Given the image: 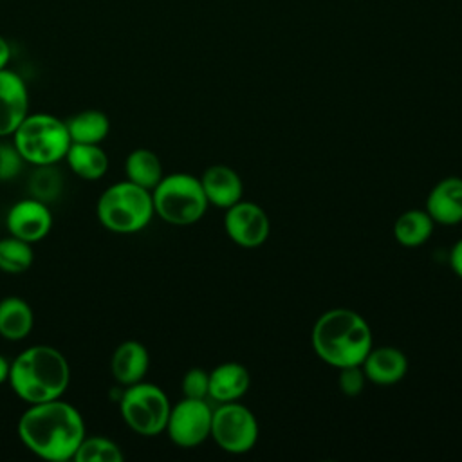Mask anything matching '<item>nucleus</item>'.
<instances>
[{"label":"nucleus","instance_id":"2","mask_svg":"<svg viewBox=\"0 0 462 462\" xmlns=\"http://www.w3.org/2000/svg\"><path fill=\"white\" fill-rule=\"evenodd\" d=\"M310 339L318 357L336 368L361 365L374 346L370 325L352 309L323 312L312 327Z\"/></svg>","mask_w":462,"mask_h":462},{"label":"nucleus","instance_id":"15","mask_svg":"<svg viewBox=\"0 0 462 462\" xmlns=\"http://www.w3.org/2000/svg\"><path fill=\"white\" fill-rule=\"evenodd\" d=\"M366 381L381 386L399 383L408 372L406 356L395 346H377L370 348L361 363Z\"/></svg>","mask_w":462,"mask_h":462},{"label":"nucleus","instance_id":"20","mask_svg":"<svg viewBox=\"0 0 462 462\" xmlns=\"http://www.w3.org/2000/svg\"><path fill=\"white\" fill-rule=\"evenodd\" d=\"M125 175H126V180L141 188H146L150 191L164 177L159 155L148 148H135L126 155Z\"/></svg>","mask_w":462,"mask_h":462},{"label":"nucleus","instance_id":"23","mask_svg":"<svg viewBox=\"0 0 462 462\" xmlns=\"http://www.w3.org/2000/svg\"><path fill=\"white\" fill-rule=\"evenodd\" d=\"M34 260V253L29 242L16 236L0 238V271L7 274L25 273Z\"/></svg>","mask_w":462,"mask_h":462},{"label":"nucleus","instance_id":"7","mask_svg":"<svg viewBox=\"0 0 462 462\" xmlns=\"http://www.w3.org/2000/svg\"><path fill=\"white\" fill-rule=\"evenodd\" d=\"M170 399L153 383H134L126 386L119 399V411L125 424L143 437H155L166 430L170 417Z\"/></svg>","mask_w":462,"mask_h":462},{"label":"nucleus","instance_id":"6","mask_svg":"<svg viewBox=\"0 0 462 462\" xmlns=\"http://www.w3.org/2000/svg\"><path fill=\"white\" fill-rule=\"evenodd\" d=\"M152 200L155 215L173 226L199 222L209 206L200 179L184 171L164 175L152 189Z\"/></svg>","mask_w":462,"mask_h":462},{"label":"nucleus","instance_id":"21","mask_svg":"<svg viewBox=\"0 0 462 462\" xmlns=\"http://www.w3.org/2000/svg\"><path fill=\"white\" fill-rule=\"evenodd\" d=\"M72 143L99 144L110 132V119L101 110H81L65 121Z\"/></svg>","mask_w":462,"mask_h":462},{"label":"nucleus","instance_id":"12","mask_svg":"<svg viewBox=\"0 0 462 462\" xmlns=\"http://www.w3.org/2000/svg\"><path fill=\"white\" fill-rule=\"evenodd\" d=\"M29 114V90L20 74L0 70V137L13 135Z\"/></svg>","mask_w":462,"mask_h":462},{"label":"nucleus","instance_id":"5","mask_svg":"<svg viewBox=\"0 0 462 462\" xmlns=\"http://www.w3.org/2000/svg\"><path fill=\"white\" fill-rule=\"evenodd\" d=\"M96 215L103 227L119 235L144 229L155 215L152 191L130 180L108 186L97 199Z\"/></svg>","mask_w":462,"mask_h":462},{"label":"nucleus","instance_id":"14","mask_svg":"<svg viewBox=\"0 0 462 462\" xmlns=\"http://www.w3.org/2000/svg\"><path fill=\"white\" fill-rule=\"evenodd\" d=\"M200 184L204 189V195L208 199V204L227 209L238 200H242L244 195V184L240 175L224 164H213L204 170L200 177Z\"/></svg>","mask_w":462,"mask_h":462},{"label":"nucleus","instance_id":"9","mask_svg":"<svg viewBox=\"0 0 462 462\" xmlns=\"http://www.w3.org/2000/svg\"><path fill=\"white\" fill-rule=\"evenodd\" d=\"M213 408L206 399L184 397L171 406L166 433L179 448H197L211 435Z\"/></svg>","mask_w":462,"mask_h":462},{"label":"nucleus","instance_id":"28","mask_svg":"<svg viewBox=\"0 0 462 462\" xmlns=\"http://www.w3.org/2000/svg\"><path fill=\"white\" fill-rule=\"evenodd\" d=\"M22 157L18 155L14 144L0 143V180L13 179L22 170Z\"/></svg>","mask_w":462,"mask_h":462},{"label":"nucleus","instance_id":"25","mask_svg":"<svg viewBox=\"0 0 462 462\" xmlns=\"http://www.w3.org/2000/svg\"><path fill=\"white\" fill-rule=\"evenodd\" d=\"M29 189L34 199L49 204L52 202L61 189V175L54 166H36L29 179Z\"/></svg>","mask_w":462,"mask_h":462},{"label":"nucleus","instance_id":"11","mask_svg":"<svg viewBox=\"0 0 462 462\" xmlns=\"http://www.w3.org/2000/svg\"><path fill=\"white\" fill-rule=\"evenodd\" d=\"M5 227L11 236L34 244L49 235L52 227V213L45 202L34 197L22 199L7 211Z\"/></svg>","mask_w":462,"mask_h":462},{"label":"nucleus","instance_id":"10","mask_svg":"<svg viewBox=\"0 0 462 462\" xmlns=\"http://www.w3.org/2000/svg\"><path fill=\"white\" fill-rule=\"evenodd\" d=\"M224 229L236 245L254 249L269 238L271 222L267 213L258 204L238 200L226 209Z\"/></svg>","mask_w":462,"mask_h":462},{"label":"nucleus","instance_id":"19","mask_svg":"<svg viewBox=\"0 0 462 462\" xmlns=\"http://www.w3.org/2000/svg\"><path fill=\"white\" fill-rule=\"evenodd\" d=\"M65 161L72 173L85 180H97L108 170V155L99 144L70 143Z\"/></svg>","mask_w":462,"mask_h":462},{"label":"nucleus","instance_id":"18","mask_svg":"<svg viewBox=\"0 0 462 462\" xmlns=\"http://www.w3.org/2000/svg\"><path fill=\"white\" fill-rule=\"evenodd\" d=\"M34 325L31 305L18 296L0 300V336L7 341L25 339Z\"/></svg>","mask_w":462,"mask_h":462},{"label":"nucleus","instance_id":"13","mask_svg":"<svg viewBox=\"0 0 462 462\" xmlns=\"http://www.w3.org/2000/svg\"><path fill=\"white\" fill-rule=\"evenodd\" d=\"M426 211L435 224L455 226L462 222V179L439 180L426 197Z\"/></svg>","mask_w":462,"mask_h":462},{"label":"nucleus","instance_id":"4","mask_svg":"<svg viewBox=\"0 0 462 462\" xmlns=\"http://www.w3.org/2000/svg\"><path fill=\"white\" fill-rule=\"evenodd\" d=\"M65 121L52 114H27L13 134V144L23 162L31 166H56L70 146Z\"/></svg>","mask_w":462,"mask_h":462},{"label":"nucleus","instance_id":"1","mask_svg":"<svg viewBox=\"0 0 462 462\" xmlns=\"http://www.w3.org/2000/svg\"><path fill=\"white\" fill-rule=\"evenodd\" d=\"M16 431L31 453L49 462L72 460L87 435L81 413L61 397L29 404L18 419Z\"/></svg>","mask_w":462,"mask_h":462},{"label":"nucleus","instance_id":"26","mask_svg":"<svg viewBox=\"0 0 462 462\" xmlns=\"http://www.w3.org/2000/svg\"><path fill=\"white\" fill-rule=\"evenodd\" d=\"M180 388L184 397L189 399H208L209 393V372L202 370V368H189L182 381H180Z\"/></svg>","mask_w":462,"mask_h":462},{"label":"nucleus","instance_id":"22","mask_svg":"<svg viewBox=\"0 0 462 462\" xmlns=\"http://www.w3.org/2000/svg\"><path fill=\"white\" fill-rule=\"evenodd\" d=\"M433 227L435 222L426 209H408L397 217L393 236L404 247H419L430 240Z\"/></svg>","mask_w":462,"mask_h":462},{"label":"nucleus","instance_id":"8","mask_svg":"<svg viewBox=\"0 0 462 462\" xmlns=\"http://www.w3.org/2000/svg\"><path fill=\"white\" fill-rule=\"evenodd\" d=\"M258 420L254 413L244 404L220 402L213 410L211 439L217 446L227 453L242 455L251 451L258 440Z\"/></svg>","mask_w":462,"mask_h":462},{"label":"nucleus","instance_id":"17","mask_svg":"<svg viewBox=\"0 0 462 462\" xmlns=\"http://www.w3.org/2000/svg\"><path fill=\"white\" fill-rule=\"evenodd\" d=\"M251 386V375L240 363L227 361L209 372L208 397L217 402H235L242 399Z\"/></svg>","mask_w":462,"mask_h":462},{"label":"nucleus","instance_id":"24","mask_svg":"<svg viewBox=\"0 0 462 462\" xmlns=\"http://www.w3.org/2000/svg\"><path fill=\"white\" fill-rule=\"evenodd\" d=\"M72 460L74 462H123L125 455L117 442L99 435H94V437L85 435Z\"/></svg>","mask_w":462,"mask_h":462},{"label":"nucleus","instance_id":"16","mask_svg":"<svg viewBox=\"0 0 462 462\" xmlns=\"http://www.w3.org/2000/svg\"><path fill=\"white\" fill-rule=\"evenodd\" d=\"M150 366V354L141 341L128 339L117 345L110 357V372L112 377L123 384L130 386L134 383L143 381Z\"/></svg>","mask_w":462,"mask_h":462},{"label":"nucleus","instance_id":"29","mask_svg":"<svg viewBox=\"0 0 462 462\" xmlns=\"http://www.w3.org/2000/svg\"><path fill=\"white\" fill-rule=\"evenodd\" d=\"M449 267L462 280V238L455 242L449 251Z\"/></svg>","mask_w":462,"mask_h":462},{"label":"nucleus","instance_id":"3","mask_svg":"<svg viewBox=\"0 0 462 462\" xmlns=\"http://www.w3.org/2000/svg\"><path fill=\"white\" fill-rule=\"evenodd\" d=\"M7 383L27 404L60 399L69 388L70 366L58 348L32 345L14 357Z\"/></svg>","mask_w":462,"mask_h":462},{"label":"nucleus","instance_id":"27","mask_svg":"<svg viewBox=\"0 0 462 462\" xmlns=\"http://www.w3.org/2000/svg\"><path fill=\"white\" fill-rule=\"evenodd\" d=\"M365 383H366V375H365L361 365H350V366L339 368L337 384H339V390L346 397L359 395L365 388Z\"/></svg>","mask_w":462,"mask_h":462},{"label":"nucleus","instance_id":"30","mask_svg":"<svg viewBox=\"0 0 462 462\" xmlns=\"http://www.w3.org/2000/svg\"><path fill=\"white\" fill-rule=\"evenodd\" d=\"M11 61V45L9 42L0 34V70L2 69H7Z\"/></svg>","mask_w":462,"mask_h":462},{"label":"nucleus","instance_id":"31","mask_svg":"<svg viewBox=\"0 0 462 462\" xmlns=\"http://www.w3.org/2000/svg\"><path fill=\"white\" fill-rule=\"evenodd\" d=\"M9 368H11V363L0 354V384L7 383V379H9Z\"/></svg>","mask_w":462,"mask_h":462}]
</instances>
